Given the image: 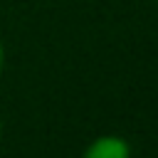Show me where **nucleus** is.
I'll return each mask as SVG.
<instances>
[{"label": "nucleus", "mask_w": 158, "mask_h": 158, "mask_svg": "<svg viewBox=\"0 0 158 158\" xmlns=\"http://www.w3.org/2000/svg\"><path fill=\"white\" fill-rule=\"evenodd\" d=\"M0 128H2V121H0Z\"/></svg>", "instance_id": "nucleus-3"}, {"label": "nucleus", "mask_w": 158, "mask_h": 158, "mask_svg": "<svg viewBox=\"0 0 158 158\" xmlns=\"http://www.w3.org/2000/svg\"><path fill=\"white\" fill-rule=\"evenodd\" d=\"M81 158H131V146L121 136H99L86 146Z\"/></svg>", "instance_id": "nucleus-1"}, {"label": "nucleus", "mask_w": 158, "mask_h": 158, "mask_svg": "<svg viewBox=\"0 0 158 158\" xmlns=\"http://www.w3.org/2000/svg\"><path fill=\"white\" fill-rule=\"evenodd\" d=\"M2 67H5V49H2V42H0V74H2Z\"/></svg>", "instance_id": "nucleus-2"}]
</instances>
